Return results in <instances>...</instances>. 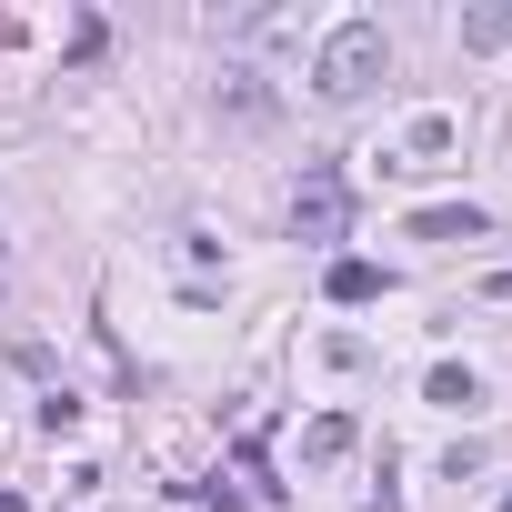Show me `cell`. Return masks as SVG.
Instances as JSON below:
<instances>
[{
  "mask_svg": "<svg viewBox=\"0 0 512 512\" xmlns=\"http://www.w3.org/2000/svg\"><path fill=\"white\" fill-rule=\"evenodd\" d=\"M0 512H31V502H21V492H0Z\"/></svg>",
  "mask_w": 512,
  "mask_h": 512,
  "instance_id": "obj_10",
  "label": "cell"
},
{
  "mask_svg": "<svg viewBox=\"0 0 512 512\" xmlns=\"http://www.w3.org/2000/svg\"><path fill=\"white\" fill-rule=\"evenodd\" d=\"M402 231H412V241H482L492 221H482V201H432V211H412Z\"/></svg>",
  "mask_w": 512,
  "mask_h": 512,
  "instance_id": "obj_3",
  "label": "cell"
},
{
  "mask_svg": "<svg viewBox=\"0 0 512 512\" xmlns=\"http://www.w3.org/2000/svg\"><path fill=\"white\" fill-rule=\"evenodd\" d=\"M432 402H442V412H472V402H482V382H472L462 362H442V372H432Z\"/></svg>",
  "mask_w": 512,
  "mask_h": 512,
  "instance_id": "obj_6",
  "label": "cell"
},
{
  "mask_svg": "<svg viewBox=\"0 0 512 512\" xmlns=\"http://www.w3.org/2000/svg\"><path fill=\"white\" fill-rule=\"evenodd\" d=\"M342 231H352V181L332 161H312L292 191V241H342Z\"/></svg>",
  "mask_w": 512,
  "mask_h": 512,
  "instance_id": "obj_2",
  "label": "cell"
},
{
  "mask_svg": "<svg viewBox=\"0 0 512 512\" xmlns=\"http://www.w3.org/2000/svg\"><path fill=\"white\" fill-rule=\"evenodd\" d=\"M462 41H512V11H472V21H462Z\"/></svg>",
  "mask_w": 512,
  "mask_h": 512,
  "instance_id": "obj_9",
  "label": "cell"
},
{
  "mask_svg": "<svg viewBox=\"0 0 512 512\" xmlns=\"http://www.w3.org/2000/svg\"><path fill=\"white\" fill-rule=\"evenodd\" d=\"M382 292H392L382 262H332V272H322V302H342V312H362V302H382Z\"/></svg>",
  "mask_w": 512,
  "mask_h": 512,
  "instance_id": "obj_4",
  "label": "cell"
},
{
  "mask_svg": "<svg viewBox=\"0 0 512 512\" xmlns=\"http://www.w3.org/2000/svg\"><path fill=\"white\" fill-rule=\"evenodd\" d=\"M502 512H512V492H502Z\"/></svg>",
  "mask_w": 512,
  "mask_h": 512,
  "instance_id": "obj_11",
  "label": "cell"
},
{
  "mask_svg": "<svg viewBox=\"0 0 512 512\" xmlns=\"http://www.w3.org/2000/svg\"><path fill=\"white\" fill-rule=\"evenodd\" d=\"M342 452H352V412H322L302 432V462H342Z\"/></svg>",
  "mask_w": 512,
  "mask_h": 512,
  "instance_id": "obj_5",
  "label": "cell"
},
{
  "mask_svg": "<svg viewBox=\"0 0 512 512\" xmlns=\"http://www.w3.org/2000/svg\"><path fill=\"white\" fill-rule=\"evenodd\" d=\"M81 422V392H41V432H71Z\"/></svg>",
  "mask_w": 512,
  "mask_h": 512,
  "instance_id": "obj_8",
  "label": "cell"
},
{
  "mask_svg": "<svg viewBox=\"0 0 512 512\" xmlns=\"http://www.w3.org/2000/svg\"><path fill=\"white\" fill-rule=\"evenodd\" d=\"M382 71H392V31H382V21H342V31H322V51H312V91H322V101H362Z\"/></svg>",
  "mask_w": 512,
  "mask_h": 512,
  "instance_id": "obj_1",
  "label": "cell"
},
{
  "mask_svg": "<svg viewBox=\"0 0 512 512\" xmlns=\"http://www.w3.org/2000/svg\"><path fill=\"white\" fill-rule=\"evenodd\" d=\"M412 151H422V161H432V151H452V121H442V111H422V121H412Z\"/></svg>",
  "mask_w": 512,
  "mask_h": 512,
  "instance_id": "obj_7",
  "label": "cell"
}]
</instances>
